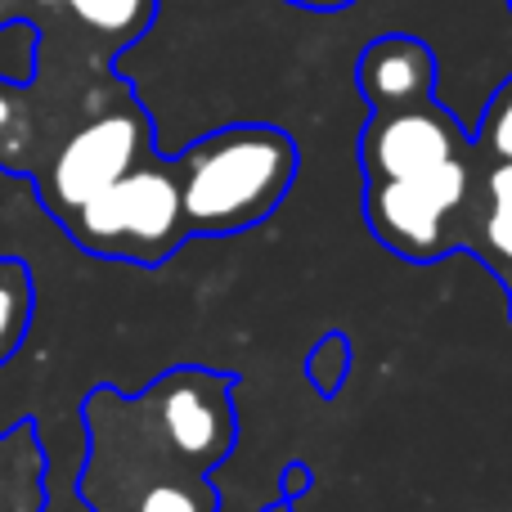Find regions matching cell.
<instances>
[{"label": "cell", "instance_id": "obj_1", "mask_svg": "<svg viewBox=\"0 0 512 512\" xmlns=\"http://www.w3.org/2000/svg\"><path fill=\"white\" fill-rule=\"evenodd\" d=\"M81 418L90 432L81 499L95 512H216L207 477L239 436L225 373L176 369L140 396L99 387Z\"/></svg>", "mask_w": 512, "mask_h": 512}, {"label": "cell", "instance_id": "obj_2", "mask_svg": "<svg viewBox=\"0 0 512 512\" xmlns=\"http://www.w3.org/2000/svg\"><path fill=\"white\" fill-rule=\"evenodd\" d=\"M171 171L185 234L221 239L252 230L288 198L297 176V144L279 126H225L189 144Z\"/></svg>", "mask_w": 512, "mask_h": 512}, {"label": "cell", "instance_id": "obj_3", "mask_svg": "<svg viewBox=\"0 0 512 512\" xmlns=\"http://www.w3.org/2000/svg\"><path fill=\"white\" fill-rule=\"evenodd\" d=\"M68 234L95 256L153 265L185 239L180 189L171 162H135L126 176L63 216Z\"/></svg>", "mask_w": 512, "mask_h": 512}, {"label": "cell", "instance_id": "obj_4", "mask_svg": "<svg viewBox=\"0 0 512 512\" xmlns=\"http://www.w3.org/2000/svg\"><path fill=\"white\" fill-rule=\"evenodd\" d=\"M472 189V153L468 158L441 162L432 171L400 180H369L364 194V216L378 243H387L391 252L414 256V261H432L450 248V216L468 203Z\"/></svg>", "mask_w": 512, "mask_h": 512}, {"label": "cell", "instance_id": "obj_5", "mask_svg": "<svg viewBox=\"0 0 512 512\" xmlns=\"http://www.w3.org/2000/svg\"><path fill=\"white\" fill-rule=\"evenodd\" d=\"M140 158H144V117L135 108L95 117V122L77 126L59 144L50 171L41 176V203L63 221L72 207H81L99 189H108Z\"/></svg>", "mask_w": 512, "mask_h": 512}, {"label": "cell", "instance_id": "obj_6", "mask_svg": "<svg viewBox=\"0 0 512 512\" xmlns=\"http://www.w3.org/2000/svg\"><path fill=\"white\" fill-rule=\"evenodd\" d=\"M472 144L463 135L459 117L445 113L436 99L414 108H396V113H373L360 140V162L369 180H400L432 171L441 162L468 158Z\"/></svg>", "mask_w": 512, "mask_h": 512}, {"label": "cell", "instance_id": "obj_7", "mask_svg": "<svg viewBox=\"0 0 512 512\" xmlns=\"http://www.w3.org/2000/svg\"><path fill=\"white\" fill-rule=\"evenodd\" d=\"M355 81H360V95L369 99L373 113L427 104V99H436V54L418 36H378L373 45H364L360 63H355Z\"/></svg>", "mask_w": 512, "mask_h": 512}, {"label": "cell", "instance_id": "obj_8", "mask_svg": "<svg viewBox=\"0 0 512 512\" xmlns=\"http://www.w3.org/2000/svg\"><path fill=\"white\" fill-rule=\"evenodd\" d=\"M45 508V450L32 423L0 432V512Z\"/></svg>", "mask_w": 512, "mask_h": 512}, {"label": "cell", "instance_id": "obj_9", "mask_svg": "<svg viewBox=\"0 0 512 512\" xmlns=\"http://www.w3.org/2000/svg\"><path fill=\"white\" fill-rule=\"evenodd\" d=\"M36 5L68 9L86 32L104 36V41H113V45H126V41H135V36L149 27L158 0H36Z\"/></svg>", "mask_w": 512, "mask_h": 512}, {"label": "cell", "instance_id": "obj_10", "mask_svg": "<svg viewBox=\"0 0 512 512\" xmlns=\"http://www.w3.org/2000/svg\"><path fill=\"white\" fill-rule=\"evenodd\" d=\"M32 306L36 292L27 265L14 261V256H0V364L23 346L27 324H32Z\"/></svg>", "mask_w": 512, "mask_h": 512}, {"label": "cell", "instance_id": "obj_11", "mask_svg": "<svg viewBox=\"0 0 512 512\" xmlns=\"http://www.w3.org/2000/svg\"><path fill=\"white\" fill-rule=\"evenodd\" d=\"M486 252L499 279L512 288V162H495L486 176Z\"/></svg>", "mask_w": 512, "mask_h": 512}, {"label": "cell", "instance_id": "obj_12", "mask_svg": "<svg viewBox=\"0 0 512 512\" xmlns=\"http://www.w3.org/2000/svg\"><path fill=\"white\" fill-rule=\"evenodd\" d=\"M346 369H351V342H346L342 333H328L324 342L315 346V355H310V378H315V387L324 391V396H333L346 382Z\"/></svg>", "mask_w": 512, "mask_h": 512}, {"label": "cell", "instance_id": "obj_13", "mask_svg": "<svg viewBox=\"0 0 512 512\" xmlns=\"http://www.w3.org/2000/svg\"><path fill=\"white\" fill-rule=\"evenodd\" d=\"M481 144L495 153V162H512V77L490 99L486 122H481Z\"/></svg>", "mask_w": 512, "mask_h": 512}, {"label": "cell", "instance_id": "obj_14", "mask_svg": "<svg viewBox=\"0 0 512 512\" xmlns=\"http://www.w3.org/2000/svg\"><path fill=\"white\" fill-rule=\"evenodd\" d=\"M27 108L23 95H18L14 81H0V167H14L18 171V144H23L27 131Z\"/></svg>", "mask_w": 512, "mask_h": 512}, {"label": "cell", "instance_id": "obj_15", "mask_svg": "<svg viewBox=\"0 0 512 512\" xmlns=\"http://www.w3.org/2000/svg\"><path fill=\"white\" fill-rule=\"evenodd\" d=\"M288 5H301V9H346L355 0H288Z\"/></svg>", "mask_w": 512, "mask_h": 512}, {"label": "cell", "instance_id": "obj_16", "mask_svg": "<svg viewBox=\"0 0 512 512\" xmlns=\"http://www.w3.org/2000/svg\"><path fill=\"white\" fill-rule=\"evenodd\" d=\"M18 5H23V0H0V32H5L9 23H18Z\"/></svg>", "mask_w": 512, "mask_h": 512}, {"label": "cell", "instance_id": "obj_17", "mask_svg": "<svg viewBox=\"0 0 512 512\" xmlns=\"http://www.w3.org/2000/svg\"><path fill=\"white\" fill-rule=\"evenodd\" d=\"M508 5H512V0H508Z\"/></svg>", "mask_w": 512, "mask_h": 512}]
</instances>
